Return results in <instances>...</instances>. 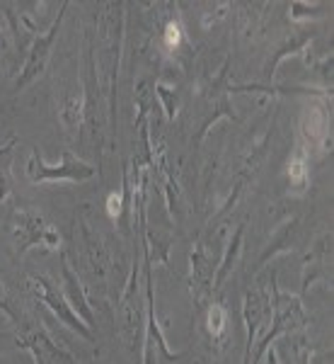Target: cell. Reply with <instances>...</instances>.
Segmentation results:
<instances>
[{
    "mask_svg": "<svg viewBox=\"0 0 334 364\" xmlns=\"http://www.w3.org/2000/svg\"><path fill=\"white\" fill-rule=\"evenodd\" d=\"M289 180L293 187H298V190H306L308 187L310 175H308V156L306 154H296L289 161Z\"/></svg>",
    "mask_w": 334,
    "mask_h": 364,
    "instance_id": "12",
    "label": "cell"
},
{
    "mask_svg": "<svg viewBox=\"0 0 334 364\" xmlns=\"http://www.w3.org/2000/svg\"><path fill=\"white\" fill-rule=\"evenodd\" d=\"M75 364H78V362H75Z\"/></svg>",
    "mask_w": 334,
    "mask_h": 364,
    "instance_id": "22",
    "label": "cell"
},
{
    "mask_svg": "<svg viewBox=\"0 0 334 364\" xmlns=\"http://www.w3.org/2000/svg\"><path fill=\"white\" fill-rule=\"evenodd\" d=\"M298 233H301V221H298L296 216H293V219H286L284 224L277 228V233L269 238L267 248L262 250L260 260H257V269L265 267L272 257H277V255H281V252L291 250L293 245H296V240H298Z\"/></svg>",
    "mask_w": 334,
    "mask_h": 364,
    "instance_id": "8",
    "label": "cell"
},
{
    "mask_svg": "<svg viewBox=\"0 0 334 364\" xmlns=\"http://www.w3.org/2000/svg\"><path fill=\"white\" fill-rule=\"evenodd\" d=\"M25 173L34 185H46V182H87L97 175V168L75 158L70 151H63L61 163L49 166L39 154V149H34L27 158Z\"/></svg>",
    "mask_w": 334,
    "mask_h": 364,
    "instance_id": "2",
    "label": "cell"
},
{
    "mask_svg": "<svg viewBox=\"0 0 334 364\" xmlns=\"http://www.w3.org/2000/svg\"><path fill=\"white\" fill-rule=\"evenodd\" d=\"M243 240H245V224H240L235 228V233L230 236L226 245V252H223V260L218 262V267H216V274H213V291H221L223 284H226V279L233 274V269H235L240 255H243Z\"/></svg>",
    "mask_w": 334,
    "mask_h": 364,
    "instance_id": "10",
    "label": "cell"
},
{
    "mask_svg": "<svg viewBox=\"0 0 334 364\" xmlns=\"http://www.w3.org/2000/svg\"><path fill=\"white\" fill-rule=\"evenodd\" d=\"M17 345L32 355L34 364H75L73 355H68L63 348H58L49 333L42 328L22 326V331L15 336Z\"/></svg>",
    "mask_w": 334,
    "mask_h": 364,
    "instance_id": "5",
    "label": "cell"
},
{
    "mask_svg": "<svg viewBox=\"0 0 334 364\" xmlns=\"http://www.w3.org/2000/svg\"><path fill=\"white\" fill-rule=\"evenodd\" d=\"M267 364H279V360H277V355H274V352H267Z\"/></svg>",
    "mask_w": 334,
    "mask_h": 364,
    "instance_id": "21",
    "label": "cell"
},
{
    "mask_svg": "<svg viewBox=\"0 0 334 364\" xmlns=\"http://www.w3.org/2000/svg\"><path fill=\"white\" fill-rule=\"evenodd\" d=\"M13 192V180H10V166L8 163H0V202L10 197Z\"/></svg>",
    "mask_w": 334,
    "mask_h": 364,
    "instance_id": "18",
    "label": "cell"
},
{
    "mask_svg": "<svg viewBox=\"0 0 334 364\" xmlns=\"http://www.w3.org/2000/svg\"><path fill=\"white\" fill-rule=\"evenodd\" d=\"M27 282H29V289L34 291V296H37L39 301H42L44 306L56 316L58 323H63V326H66L68 331H73L78 338L87 340V343H95V333H92V328H87L85 323L78 318V314L68 306L63 291L58 289V287L46 277V274H32Z\"/></svg>",
    "mask_w": 334,
    "mask_h": 364,
    "instance_id": "3",
    "label": "cell"
},
{
    "mask_svg": "<svg viewBox=\"0 0 334 364\" xmlns=\"http://www.w3.org/2000/svg\"><path fill=\"white\" fill-rule=\"evenodd\" d=\"M61 291H63V296H66L68 306L78 314V318L83 321L87 328H95V314H92L90 299H87L78 274L70 269L66 255H63V289Z\"/></svg>",
    "mask_w": 334,
    "mask_h": 364,
    "instance_id": "7",
    "label": "cell"
},
{
    "mask_svg": "<svg viewBox=\"0 0 334 364\" xmlns=\"http://www.w3.org/2000/svg\"><path fill=\"white\" fill-rule=\"evenodd\" d=\"M15 144H17V141L13 139V141H10V144L0 146V158H3V156H8V154H10V151H13V149H15Z\"/></svg>",
    "mask_w": 334,
    "mask_h": 364,
    "instance_id": "20",
    "label": "cell"
},
{
    "mask_svg": "<svg viewBox=\"0 0 334 364\" xmlns=\"http://www.w3.org/2000/svg\"><path fill=\"white\" fill-rule=\"evenodd\" d=\"M155 95L160 100L162 105V112H165L167 119H174L177 117V109H179V95L174 87H169L165 83H155Z\"/></svg>",
    "mask_w": 334,
    "mask_h": 364,
    "instance_id": "13",
    "label": "cell"
},
{
    "mask_svg": "<svg viewBox=\"0 0 334 364\" xmlns=\"http://www.w3.org/2000/svg\"><path fill=\"white\" fill-rule=\"evenodd\" d=\"M313 37H315V32L313 29H301L298 34H293V37L289 39V42H284L279 46V51L274 54L272 58V63H269V75L274 78V70L279 68V63L284 61L286 56H293V54H298V51H303L306 46L313 42Z\"/></svg>",
    "mask_w": 334,
    "mask_h": 364,
    "instance_id": "11",
    "label": "cell"
},
{
    "mask_svg": "<svg viewBox=\"0 0 334 364\" xmlns=\"http://www.w3.org/2000/svg\"><path fill=\"white\" fill-rule=\"evenodd\" d=\"M189 284H191V299L194 304H204L206 299L213 296V274L216 267L211 262V255L206 250V245L199 240L189 255Z\"/></svg>",
    "mask_w": 334,
    "mask_h": 364,
    "instance_id": "6",
    "label": "cell"
},
{
    "mask_svg": "<svg viewBox=\"0 0 334 364\" xmlns=\"http://www.w3.org/2000/svg\"><path fill=\"white\" fill-rule=\"evenodd\" d=\"M61 119L68 129H78L83 119V100L80 97H66L61 107Z\"/></svg>",
    "mask_w": 334,
    "mask_h": 364,
    "instance_id": "15",
    "label": "cell"
},
{
    "mask_svg": "<svg viewBox=\"0 0 334 364\" xmlns=\"http://www.w3.org/2000/svg\"><path fill=\"white\" fill-rule=\"evenodd\" d=\"M182 39H184V32H182L179 22H167V27H165V46L167 49L174 51L182 44Z\"/></svg>",
    "mask_w": 334,
    "mask_h": 364,
    "instance_id": "17",
    "label": "cell"
},
{
    "mask_svg": "<svg viewBox=\"0 0 334 364\" xmlns=\"http://www.w3.org/2000/svg\"><path fill=\"white\" fill-rule=\"evenodd\" d=\"M10 233L15 240L17 257H25L29 248H44V250H58L61 245V236L49 221L44 219L39 211L29 207H17L10 216Z\"/></svg>",
    "mask_w": 334,
    "mask_h": 364,
    "instance_id": "1",
    "label": "cell"
},
{
    "mask_svg": "<svg viewBox=\"0 0 334 364\" xmlns=\"http://www.w3.org/2000/svg\"><path fill=\"white\" fill-rule=\"evenodd\" d=\"M228 326V311L221 306V304H211L206 311V328L211 338H221L226 333Z\"/></svg>",
    "mask_w": 334,
    "mask_h": 364,
    "instance_id": "14",
    "label": "cell"
},
{
    "mask_svg": "<svg viewBox=\"0 0 334 364\" xmlns=\"http://www.w3.org/2000/svg\"><path fill=\"white\" fill-rule=\"evenodd\" d=\"M330 248H332V236L325 233V236L318 240V245L310 250V255L306 257V262H303V291H308L318 279L327 277V257H330Z\"/></svg>",
    "mask_w": 334,
    "mask_h": 364,
    "instance_id": "9",
    "label": "cell"
},
{
    "mask_svg": "<svg viewBox=\"0 0 334 364\" xmlns=\"http://www.w3.org/2000/svg\"><path fill=\"white\" fill-rule=\"evenodd\" d=\"M327 13V5L322 3H293L291 5V17L293 20H306V17H322Z\"/></svg>",
    "mask_w": 334,
    "mask_h": 364,
    "instance_id": "16",
    "label": "cell"
},
{
    "mask_svg": "<svg viewBox=\"0 0 334 364\" xmlns=\"http://www.w3.org/2000/svg\"><path fill=\"white\" fill-rule=\"evenodd\" d=\"M0 311H3L5 316H8L10 321H15V323H22L20 321V314L10 306V301H8V296H5V291H3V284H0Z\"/></svg>",
    "mask_w": 334,
    "mask_h": 364,
    "instance_id": "19",
    "label": "cell"
},
{
    "mask_svg": "<svg viewBox=\"0 0 334 364\" xmlns=\"http://www.w3.org/2000/svg\"><path fill=\"white\" fill-rule=\"evenodd\" d=\"M66 10H68V3H61L58 17H56L54 22H51V27L46 29V32L39 34L37 39H34L32 49H29V54H27L25 66H22V70H20V78H17V83H15V90L17 92L25 90L29 83H34V80H37L39 75H42L44 70H46V63H49L51 49H54V42H56L58 32H61L63 15H66Z\"/></svg>",
    "mask_w": 334,
    "mask_h": 364,
    "instance_id": "4",
    "label": "cell"
}]
</instances>
